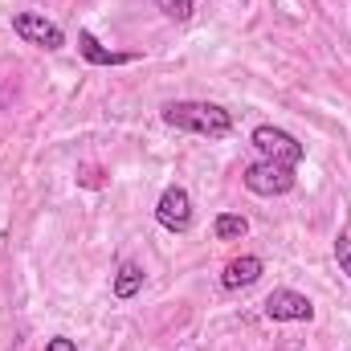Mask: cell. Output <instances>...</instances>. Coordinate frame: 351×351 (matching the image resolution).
<instances>
[{
    "label": "cell",
    "instance_id": "8fae6325",
    "mask_svg": "<svg viewBox=\"0 0 351 351\" xmlns=\"http://www.w3.org/2000/svg\"><path fill=\"white\" fill-rule=\"evenodd\" d=\"M164 16H172V21H188L192 16V8H196V0H152Z\"/></svg>",
    "mask_w": 351,
    "mask_h": 351
},
{
    "label": "cell",
    "instance_id": "9c48e42d",
    "mask_svg": "<svg viewBox=\"0 0 351 351\" xmlns=\"http://www.w3.org/2000/svg\"><path fill=\"white\" fill-rule=\"evenodd\" d=\"M143 265L139 262H119V269H114V282H110V290H114V298H135L139 290H143Z\"/></svg>",
    "mask_w": 351,
    "mask_h": 351
},
{
    "label": "cell",
    "instance_id": "5b68a950",
    "mask_svg": "<svg viewBox=\"0 0 351 351\" xmlns=\"http://www.w3.org/2000/svg\"><path fill=\"white\" fill-rule=\"evenodd\" d=\"M156 221H160V229H168V233H188V229H192V196H188V188L168 184V188L160 192V200H156Z\"/></svg>",
    "mask_w": 351,
    "mask_h": 351
},
{
    "label": "cell",
    "instance_id": "3957f363",
    "mask_svg": "<svg viewBox=\"0 0 351 351\" xmlns=\"http://www.w3.org/2000/svg\"><path fill=\"white\" fill-rule=\"evenodd\" d=\"M245 188L254 192V196H265V200H274V196H286V192H294V168H282V164H269V160H258V164H250L245 172Z\"/></svg>",
    "mask_w": 351,
    "mask_h": 351
},
{
    "label": "cell",
    "instance_id": "30bf717a",
    "mask_svg": "<svg viewBox=\"0 0 351 351\" xmlns=\"http://www.w3.org/2000/svg\"><path fill=\"white\" fill-rule=\"evenodd\" d=\"M213 233H217V241H241V237L250 233V221H245L241 213H217Z\"/></svg>",
    "mask_w": 351,
    "mask_h": 351
},
{
    "label": "cell",
    "instance_id": "ba28073f",
    "mask_svg": "<svg viewBox=\"0 0 351 351\" xmlns=\"http://www.w3.org/2000/svg\"><path fill=\"white\" fill-rule=\"evenodd\" d=\"M78 53L86 58L90 66H127L131 53H119V49H106L90 29H78Z\"/></svg>",
    "mask_w": 351,
    "mask_h": 351
},
{
    "label": "cell",
    "instance_id": "6da1fadb",
    "mask_svg": "<svg viewBox=\"0 0 351 351\" xmlns=\"http://www.w3.org/2000/svg\"><path fill=\"white\" fill-rule=\"evenodd\" d=\"M160 119L176 131L204 135V139H229L233 135V114L217 102H168L160 110Z\"/></svg>",
    "mask_w": 351,
    "mask_h": 351
},
{
    "label": "cell",
    "instance_id": "52a82bcc",
    "mask_svg": "<svg viewBox=\"0 0 351 351\" xmlns=\"http://www.w3.org/2000/svg\"><path fill=\"white\" fill-rule=\"evenodd\" d=\"M262 274H265V262L258 254H241V258H233V262L221 269V286H225V290H245V286H254Z\"/></svg>",
    "mask_w": 351,
    "mask_h": 351
},
{
    "label": "cell",
    "instance_id": "4fadbf2b",
    "mask_svg": "<svg viewBox=\"0 0 351 351\" xmlns=\"http://www.w3.org/2000/svg\"><path fill=\"white\" fill-rule=\"evenodd\" d=\"M45 351H78V343H74V339H66V335H53V339L45 343Z\"/></svg>",
    "mask_w": 351,
    "mask_h": 351
},
{
    "label": "cell",
    "instance_id": "8992f818",
    "mask_svg": "<svg viewBox=\"0 0 351 351\" xmlns=\"http://www.w3.org/2000/svg\"><path fill=\"white\" fill-rule=\"evenodd\" d=\"M265 319H274V323H311L315 319V302L306 294L282 286V290H274L265 298Z\"/></svg>",
    "mask_w": 351,
    "mask_h": 351
},
{
    "label": "cell",
    "instance_id": "7c38bea8",
    "mask_svg": "<svg viewBox=\"0 0 351 351\" xmlns=\"http://www.w3.org/2000/svg\"><path fill=\"white\" fill-rule=\"evenodd\" d=\"M335 262H339V269L351 278V233H339V241H335Z\"/></svg>",
    "mask_w": 351,
    "mask_h": 351
},
{
    "label": "cell",
    "instance_id": "7a4b0ae2",
    "mask_svg": "<svg viewBox=\"0 0 351 351\" xmlns=\"http://www.w3.org/2000/svg\"><path fill=\"white\" fill-rule=\"evenodd\" d=\"M250 143H254V152H258L262 160H269V164H282V168H294V172H298V164L306 160V147H302L290 131H282V127H274V123L254 127Z\"/></svg>",
    "mask_w": 351,
    "mask_h": 351
},
{
    "label": "cell",
    "instance_id": "277c9868",
    "mask_svg": "<svg viewBox=\"0 0 351 351\" xmlns=\"http://www.w3.org/2000/svg\"><path fill=\"white\" fill-rule=\"evenodd\" d=\"M12 33L25 41V45H37V49H62L66 45V33H62V25H53V21H45L41 12H12Z\"/></svg>",
    "mask_w": 351,
    "mask_h": 351
}]
</instances>
